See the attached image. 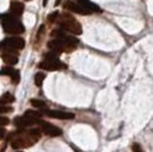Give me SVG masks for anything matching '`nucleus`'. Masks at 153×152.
Listing matches in <instances>:
<instances>
[{
	"label": "nucleus",
	"instance_id": "f257e3e1",
	"mask_svg": "<svg viewBox=\"0 0 153 152\" xmlns=\"http://www.w3.org/2000/svg\"><path fill=\"white\" fill-rule=\"evenodd\" d=\"M58 23L61 28L63 29L64 31L70 32L72 34H76V36H79L82 33V28H81V24L76 21L72 15L68 13H63L61 15H58Z\"/></svg>",
	"mask_w": 153,
	"mask_h": 152
},
{
	"label": "nucleus",
	"instance_id": "f03ea898",
	"mask_svg": "<svg viewBox=\"0 0 153 152\" xmlns=\"http://www.w3.org/2000/svg\"><path fill=\"white\" fill-rule=\"evenodd\" d=\"M1 22H2V28L4 31L9 34H19L24 32V26L19 22L16 16L5 14L1 16Z\"/></svg>",
	"mask_w": 153,
	"mask_h": 152
},
{
	"label": "nucleus",
	"instance_id": "7ed1b4c3",
	"mask_svg": "<svg viewBox=\"0 0 153 152\" xmlns=\"http://www.w3.org/2000/svg\"><path fill=\"white\" fill-rule=\"evenodd\" d=\"M38 66L40 69L47 70V71H57V70L65 68V65L55 56V53H53V51L46 55V60L42 61L41 63H39Z\"/></svg>",
	"mask_w": 153,
	"mask_h": 152
},
{
	"label": "nucleus",
	"instance_id": "20e7f679",
	"mask_svg": "<svg viewBox=\"0 0 153 152\" xmlns=\"http://www.w3.org/2000/svg\"><path fill=\"white\" fill-rule=\"evenodd\" d=\"M25 46V41L24 39L21 37H9L6 38L2 42H0V47L5 48L6 51H12L14 49H23Z\"/></svg>",
	"mask_w": 153,
	"mask_h": 152
},
{
	"label": "nucleus",
	"instance_id": "39448f33",
	"mask_svg": "<svg viewBox=\"0 0 153 152\" xmlns=\"http://www.w3.org/2000/svg\"><path fill=\"white\" fill-rule=\"evenodd\" d=\"M38 125L40 126V129L41 132L48 136H51V137H57V136H61L62 135V129L58 128V127L51 125L49 122H46V121H41L39 120Z\"/></svg>",
	"mask_w": 153,
	"mask_h": 152
},
{
	"label": "nucleus",
	"instance_id": "423d86ee",
	"mask_svg": "<svg viewBox=\"0 0 153 152\" xmlns=\"http://www.w3.org/2000/svg\"><path fill=\"white\" fill-rule=\"evenodd\" d=\"M40 119H36V118H31L29 115H22V117H16L14 119V125L19 128H25V127H30L32 125H38Z\"/></svg>",
	"mask_w": 153,
	"mask_h": 152
},
{
	"label": "nucleus",
	"instance_id": "0eeeda50",
	"mask_svg": "<svg viewBox=\"0 0 153 152\" xmlns=\"http://www.w3.org/2000/svg\"><path fill=\"white\" fill-rule=\"evenodd\" d=\"M64 8H65V9H69V10L73 12V13L81 14V15H89V14H91L89 10H87L86 8H83L80 4H78L76 0H74V1H72V0H66V1L64 2Z\"/></svg>",
	"mask_w": 153,
	"mask_h": 152
},
{
	"label": "nucleus",
	"instance_id": "6e6552de",
	"mask_svg": "<svg viewBox=\"0 0 153 152\" xmlns=\"http://www.w3.org/2000/svg\"><path fill=\"white\" fill-rule=\"evenodd\" d=\"M46 115L55 118V119H61V120H69V119H74V114L71 112H63V111H57V110H44Z\"/></svg>",
	"mask_w": 153,
	"mask_h": 152
},
{
	"label": "nucleus",
	"instance_id": "1a4fd4ad",
	"mask_svg": "<svg viewBox=\"0 0 153 152\" xmlns=\"http://www.w3.org/2000/svg\"><path fill=\"white\" fill-rule=\"evenodd\" d=\"M0 75L10 77L14 83H19V78H21V76H19V70L13 69V68H10V66H6V68H2V70L0 71Z\"/></svg>",
	"mask_w": 153,
	"mask_h": 152
},
{
	"label": "nucleus",
	"instance_id": "9d476101",
	"mask_svg": "<svg viewBox=\"0 0 153 152\" xmlns=\"http://www.w3.org/2000/svg\"><path fill=\"white\" fill-rule=\"evenodd\" d=\"M78 4H80L83 8H86L87 10H89L90 13H101L102 9L97 6L96 4L91 2L90 0H76Z\"/></svg>",
	"mask_w": 153,
	"mask_h": 152
},
{
	"label": "nucleus",
	"instance_id": "9b49d317",
	"mask_svg": "<svg viewBox=\"0 0 153 152\" xmlns=\"http://www.w3.org/2000/svg\"><path fill=\"white\" fill-rule=\"evenodd\" d=\"M10 12H12V14H13L14 16L19 17L24 12V5L22 2L14 1V2H12V5H10Z\"/></svg>",
	"mask_w": 153,
	"mask_h": 152
},
{
	"label": "nucleus",
	"instance_id": "f8f14e48",
	"mask_svg": "<svg viewBox=\"0 0 153 152\" xmlns=\"http://www.w3.org/2000/svg\"><path fill=\"white\" fill-rule=\"evenodd\" d=\"M1 57H2V60H4L7 64H9V65H15V64L17 63V61H19V58L15 56V55H13L12 53H4V54L1 55Z\"/></svg>",
	"mask_w": 153,
	"mask_h": 152
},
{
	"label": "nucleus",
	"instance_id": "ddd939ff",
	"mask_svg": "<svg viewBox=\"0 0 153 152\" xmlns=\"http://www.w3.org/2000/svg\"><path fill=\"white\" fill-rule=\"evenodd\" d=\"M14 101L15 98L10 93H6L0 97V104H9V103H13Z\"/></svg>",
	"mask_w": 153,
	"mask_h": 152
},
{
	"label": "nucleus",
	"instance_id": "4468645a",
	"mask_svg": "<svg viewBox=\"0 0 153 152\" xmlns=\"http://www.w3.org/2000/svg\"><path fill=\"white\" fill-rule=\"evenodd\" d=\"M45 78H46L45 73H42V72H38V73L34 76V83H36L38 87H41Z\"/></svg>",
	"mask_w": 153,
	"mask_h": 152
},
{
	"label": "nucleus",
	"instance_id": "2eb2a0df",
	"mask_svg": "<svg viewBox=\"0 0 153 152\" xmlns=\"http://www.w3.org/2000/svg\"><path fill=\"white\" fill-rule=\"evenodd\" d=\"M31 104L33 107H36V108L38 109H41V110H46L47 109V104H46V102L41 101V100H31Z\"/></svg>",
	"mask_w": 153,
	"mask_h": 152
},
{
	"label": "nucleus",
	"instance_id": "dca6fc26",
	"mask_svg": "<svg viewBox=\"0 0 153 152\" xmlns=\"http://www.w3.org/2000/svg\"><path fill=\"white\" fill-rule=\"evenodd\" d=\"M24 114H25V115H29V117H31V118H36V119H41V117H42V112L34 111V110H27Z\"/></svg>",
	"mask_w": 153,
	"mask_h": 152
},
{
	"label": "nucleus",
	"instance_id": "f3484780",
	"mask_svg": "<svg viewBox=\"0 0 153 152\" xmlns=\"http://www.w3.org/2000/svg\"><path fill=\"white\" fill-rule=\"evenodd\" d=\"M58 15H59V13H58V12H53L51 14H49V15H48V17H47L48 22H51V23H54V22H55V21L58 19Z\"/></svg>",
	"mask_w": 153,
	"mask_h": 152
},
{
	"label": "nucleus",
	"instance_id": "a211bd4d",
	"mask_svg": "<svg viewBox=\"0 0 153 152\" xmlns=\"http://www.w3.org/2000/svg\"><path fill=\"white\" fill-rule=\"evenodd\" d=\"M13 111V108L6 107V104H0V114L1 113H9Z\"/></svg>",
	"mask_w": 153,
	"mask_h": 152
},
{
	"label": "nucleus",
	"instance_id": "6ab92c4d",
	"mask_svg": "<svg viewBox=\"0 0 153 152\" xmlns=\"http://www.w3.org/2000/svg\"><path fill=\"white\" fill-rule=\"evenodd\" d=\"M9 122L10 120L7 117H0V127L7 126V125H9Z\"/></svg>",
	"mask_w": 153,
	"mask_h": 152
},
{
	"label": "nucleus",
	"instance_id": "aec40b11",
	"mask_svg": "<svg viewBox=\"0 0 153 152\" xmlns=\"http://www.w3.org/2000/svg\"><path fill=\"white\" fill-rule=\"evenodd\" d=\"M44 31H45V25H41L40 26V29H39L38 31V36H37V38H41L42 37V34H44Z\"/></svg>",
	"mask_w": 153,
	"mask_h": 152
},
{
	"label": "nucleus",
	"instance_id": "412c9836",
	"mask_svg": "<svg viewBox=\"0 0 153 152\" xmlns=\"http://www.w3.org/2000/svg\"><path fill=\"white\" fill-rule=\"evenodd\" d=\"M133 150H134V151H137V152H140L142 151V148H140L137 143H135L134 145H133Z\"/></svg>",
	"mask_w": 153,
	"mask_h": 152
},
{
	"label": "nucleus",
	"instance_id": "4be33fe9",
	"mask_svg": "<svg viewBox=\"0 0 153 152\" xmlns=\"http://www.w3.org/2000/svg\"><path fill=\"white\" fill-rule=\"evenodd\" d=\"M5 133H6V130H5L4 128H0V139L5 136Z\"/></svg>",
	"mask_w": 153,
	"mask_h": 152
},
{
	"label": "nucleus",
	"instance_id": "5701e85b",
	"mask_svg": "<svg viewBox=\"0 0 153 152\" xmlns=\"http://www.w3.org/2000/svg\"><path fill=\"white\" fill-rule=\"evenodd\" d=\"M59 2H61V0H57V1H56V4H55V5H56V6H58V4H59Z\"/></svg>",
	"mask_w": 153,
	"mask_h": 152
},
{
	"label": "nucleus",
	"instance_id": "b1692460",
	"mask_svg": "<svg viewBox=\"0 0 153 152\" xmlns=\"http://www.w3.org/2000/svg\"><path fill=\"white\" fill-rule=\"evenodd\" d=\"M46 4H47V0H44V6H46Z\"/></svg>",
	"mask_w": 153,
	"mask_h": 152
},
{
	"label": "nucleus",
	"instance_id": "393cba45",
	"mask_svg": "<svg viewBox=\"0 0 153 152\" xmlns=\"http://www.w3.org/2000/svg\"><path fill=\"white\" fill-rule=\"evenodd\" d=\"M27 1H30V0H27Z\"/></svg>",
	"mask_w": 153,
	"mask_h": 152
}]
</instances>
